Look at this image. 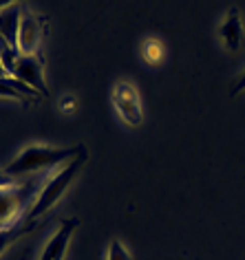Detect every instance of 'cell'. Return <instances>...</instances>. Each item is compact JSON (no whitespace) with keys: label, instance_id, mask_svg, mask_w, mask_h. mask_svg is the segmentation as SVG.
Masks as SVG:
<instances>
[{"label":"cell","instance_id":"30bf717a","mask_svg":"<svg viewBox=\"0 0 245 260\" xmlns=\"http://www.w3.org/2000/svg\"><path fill=\"white\" fill-rule=\"evenodd\" d=\"M31 230H36V223H24V225H16V227H7V230H0V256L7 251V247L11 243H16L20 236L29 234Z\"/></svg>","mask_w":245,"mask_h":260},{"label":"cell","instance_id":"8992f818","mask_svg":"<svg viewBox=\"0 0 245 260\" xmlns=\"http://www.w3.org/2000/svg\"><path fill=\"white\" fill-rule=\"evenodd\" d=\"M44 24H47V20H44L42 16H36V14H31V11H22L20 27H18V51H20V55L40 53Z\"/></svg>","mask_w":245,"mask_h":260},{"label":"cell","instance_id":"52a82bcc","mask_svg":"<svg viewBox=\"0 0 245 260\" xmlns=\"http://www.w3.org/2000/svg\"><path fill=\"white\" fill-rule=\"evenodd\" d=\"M77 227H80V220L77 218H62L57 232L49 238L47 247H44L40 260H64L67 247H69V243H71V238H73Z\"/></svg>","mask_w":245,"mask_h":260},{"label":"cell","instance_id":"9c48e42d","mask_svg":"<svg viewBox=\"0 0 245 260\" xmlns=\"http://www.w3.org/2000/svg\"><path fill=\"white\" fill-rule=\"evenodd\" d=\"M20 18H22V9L18 7V5L0 11V38L14 49H18V27H20Z\"/></svg>","mask_w":245,"mask_h":260},{"label":"cell","instance_id":"7a4b0ae2","mask_svg":"<svg viewBox=\"0 0 245 260\" xmlns=\"http://www.w3.org/2000/svg\"><path fill=\"white\" fill-rule=\"evenodd\" d=\"M84 144H77L73 148H51V146H29L5 168L9 177H29L44 170H53L60 164L75 159L82 152Z\"/></svg>","mask_w":245,"mask_h":260},{"label":"cell","instance_id":"6da1fadb","mask_svg":"<svg viewBox=\"0 0 245 260\" xmlns=\"http://www.w3.org/2000/svg\"><path fill=\"white\" fill-rule=\"evenodd\" d=\"M86 161H88V150L84 146L75 159L62 164V168L53 174V177H47L42 181L40 192H38L34 205H31L29 212H27V223H38V218L44 216L49 210H53V205L62 199V194L67 192V187L77 179V174L82 172V168L86 166Z\"/></svg>","mask_w":245,"mask_h":260},{"label":"cell","instance_id":"2e32d148","mask_svg":"<svg viewBox=\"0 0 245 260\" xmlns=\"http://www.w3.org/2000/svg\"><path fill=\"white\" fill-rule=\"evenodd\" d=\"M18 3H24V0H0V11L7 9V7H14Z\"/></svg>","mask_w":245,"mask_h":260},{"label":"cell","instance_id":"9a60e30c","mask_svg":"<svg viewBox=\"0 0 245 260\" xmlns=\"http://www.w3.org/2000/svg\"><path fill=\"white\" fill-rule=\"evenodd\" d=\"M11 183H16V179L14 177H9L7 172H0V187H7V185H11Z\"/></svg>","mask_w":245,"mask_h":260},{"label":"cell","instance_id":"3957f363","mask_svg":"<svg viewBox=\"0 0 245 260\" xmlns=\"http://www.w3.org/2000/svg\"><path fill=\"white\" fill-rule=\"evenodd\" d=\"M42 185H38V179L29 183H11L7 187H0V230L16 227V223L22 218V214L29 212L34 205V194L38 197Z\"/></svg>","mask_w":245,"mask_h":260},{"label":"cell","instance_id":"ba28073f","mask_svg":"<svg viewBox=\"0 0 245 260\" xmlns=\"http://www.w3.org/2000/svg\"><path fill=\"white\" fill-rule=\"evenodd\" d=\"M219 38H221L223 47L230 51V53H236L241 51L243 47V38H245V31H243V22H241V11L236 7H232L225 16L223 24L219 27Z\"/></svg>","mask_w":245,"mask_h":260},{"label":"cell","instance_id":"5bb4252c","mask_svg":"<svg viewBox=\"0 0 245 260\" xmlns=\"http://www.w3.org/2000/svg\"><path fill=\"white\" fill-rule=\"evenodd\" d=\"M243 90H245V71L234 80V84H232V88H230L228 95H230V97H236L238 93H243Z\"/></svg>","mask_w":245,"mask_h":260},{"label":"cell","instance_id":"277c9868","mask_svg":"<svg viewBox=\"0 0 245 260\" xmlns=\"http://www.w3.org/2000/svg\"><path fill=\"white\" fill-rule=\"evenodd\" d=\"M111 100H113V106H115V110H117V115L121 117V121H124L126 126L137 128V126L144 123L139 93L128 80H119L117 84H115Z\"/></svg>","mask_w":245,"mask_h":260},{"label":"cell","instance_id":"4fadbf2b","mask_svg":"<svg viewBox=\"0 0 245 260\" xmlns=\"http://www.w3.org/2000/svg\"><path fill=\"white\" fill-rule=\"evenodd\" d=\"M60 110H62L64 115L75 113V97L73 95H64L62 100H60Z\"/></svg>","mask_w":245,"mask_h":260},{"label":"cell","instance_id":"7c38bea8","mask_svg":"<svg viewBox=\"0 0 245 260\" xmlns=\"http://www.w3.org/2000/svg\"><path fill=\"white\" fill-rule=\"evenodd\" d=\"M106 260H133V256L121 240L113 238L111 243H108V249H106Z\"/></svg>","mask_w":245,"mask_h":260},{"label":"cell","instance_id":"5b68a950","mask_svg":"<svg viewBox=\"0 0 245 260\" xmlns=\"http://www.w3.org/2000/svg\"><path fill=\"white\" fill-rule=\"evenodd\" d=\"M9 77H16V80L24 82L27 86H31L34 90H38L42 97H49V88L47 82H44V60L42 53L38 55H20L11 69Z\"/></svg>","mask_w":245,"mask_h":260},{"label":"cell","instance_id":"8fae6325","mask_svg":"<svg viewBox=\"0 0 245 260\" xmlns=\"http://www.w3.org/2000/svg\"><path fill=\"white\" fill-rule=\"evenodd\" d=\"M141 57H144L146 64L150 67H157V64L164 60V44H161L157 38H148L141 44Z\"/></svg>","mask_w":245,"mask_h":260}]
</instances>
